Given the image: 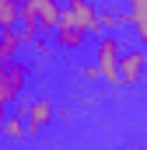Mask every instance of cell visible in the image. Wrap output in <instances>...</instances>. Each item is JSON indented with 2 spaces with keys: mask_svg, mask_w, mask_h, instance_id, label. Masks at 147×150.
<instances>
[{
  "mask_svg": "<svg viewBox=\"0 0 147 150\" xmlns=\"http://www.w3.org/2000/svg\"><path fill=\"white\" fill-rule=\"evenodd\" d=\"M0 136H4V140H11V143H18V140H25V136H28V126H25L21 108H18V112H7L4 126H0Z\"/></svg>",
  "mask_w": 147,
  "mask_h": 150,
  "instance_id": "cell-8",
  "label": "cell"
},
{
  "mask_svg": "<svg viewBox=\"0 0 147 150\" xmlns=\"http://www.w3.org/2000/svg\"><path fill=\"white\" fill-rule=\"evenodd\" d=\"M28 87V67L21 59H7L0 63V105H11L25 94Z\"/></svg>",
  "mask_w": 147,
  "mask_h": 150,
  "instance_id": "cell-1",
  "label": "cell"
},
{
  "mask_svg": "<svg viewBox=\"0 0 147 150\" xmlns=\"http://www.w3.org/2000/svg\"><path fill=\"white\" fill-rule=\"evenodd\" d=\"M126 25L147 45V0H126Z\"/></svg>",
  "mask_w": 147,
  "mask_h": 150,
  "instance_id": "cell-7",
  "label": "cell"
},
{
  "mask_svg": "<svg viewBox=\"0 0 147 150\" xmlns=\"http://www.w3.org/2000/svg\"><path fill=\"white\" fill-rule=\"evenodd\" d=\"M18 49H21L18 28H0V63H7V59H18Z\"/></svg>",
  "mask_w": 147,
  "mask_h": 150,
  "instance_id": "cell-9",
  "label": "cell"
},
{
  "mask_svg": "<svg viewBox=\"0 0 147 150\" xmlns=\"http://www.w3.org/2000/svg\"><path fill=\"white\" fill-rule=\"evenodd\" d=\"M63 18L74 21L84 35H98L102 32V14L91 0H63Z\"/></svg>",
  "mask_w": 147,
  "mask_h": 150,
  "instance_id": "cell-3",
  "label": "cell"
},
{
  "mask_svg": "<svg viewBox=\"0 0 147 150\" xmlns=\"http://www.w3.org/2000/svg\"><path fill=\"white\" fill-rule=\"evenodd\" d=\"M119 52H123V42L116 35H102L95 42V70L109 84H119Z\"/></svg>",
  "mask_w": 147,
  "mask_h": 150,
  "instance_id": "cell-2",
  "label": "cell"
},
{
  "mask_svg": "<svg viewBox=\"0 0 147 150\" xmlns=\"http://www.w3.org/2000/svg\"><path fill=\"white\" fill-rule=\"evenodd\" d=\"M21 115H25V126H28V136H35L39 129L53 119V101H46V98H39V101H32L28 108H21Z\"/></svg>",
  "mask_w": 147,
  "mask_h": 150,
  "instance_id": "cell-6",
  "label": "cell"
},
{
  "mask_svg": "<svg viewBox=\"0 0 147 150\" xmlns=\"http://www.w3.org/2000/svg\"><path fill=\"white\" fill-rule=\"evenodd\" d=\"M147 74V49L133 45L119 52V84H137Z\"/></svg>",
  "mask_w": 147,
  "mask_h": 150,
  "instance_id": "cell-4",
  "label": "cell"
},
{
  "mask_svg": "<svg viewBox=\"0 0 147 150\" xmlns=\"http://www.w3.org/2000/svg\"><path fill=\"white\" fill-rule=\"evenodd\" d=\"M84 32L74 25V21H67V18H60V25L53 28V42H56V49H67V52H74V49H81L84 45Z\"/></svg>",
  "mask_w": 147,
  "mask_h": 150,
  "instance_id": "cell-5",
  "label": "cell"
},
{
  "mask_svg": "<svg viewBox=\"0 0 147 150\" xmlns=\"http://www.w3.org/2000/svg\"><path fill=\"white\" fill-rule=\"evenodd\" d=\"M4 119H7V105H0V126H4Z\"/></svg>",
  "mask_w": 147,
  "mask_h": 150,
  "instance_id": "cell-11",
  "label": "cell"
},
{
  "mask_svg": "<svg viewBox=\"0 0 147 150\" xmlns=\"http://www.w3.org/2000/svg\"><path fill=\"white\" fill-rule=\"evenodd\" d=\"M21 0H0V28H18Z\"/></svg>",
  "mask_w": 147,
  "mask_h": 150,
  "instance_id": "cell-10",
  "label": "cell"
}]
</instances>
